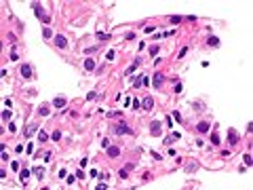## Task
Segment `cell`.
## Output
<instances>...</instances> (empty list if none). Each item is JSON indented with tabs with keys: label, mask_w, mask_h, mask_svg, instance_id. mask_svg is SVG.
Returning a JSON list of instances; mask_svg holds the SVG:
<instances>
[{
	"label": "cell",
	"mask_w": 253,
	"mask_h": 190,
	"mask_svg": "<svg viewBox=\"0 0 253 190\" xmlns=\"http://www.w3.org/2000/svg\"><path fill=\"white\" fill-rule=\"evenodd\" d=\"M32 8H34L36 17H38V19H40L42 23H51V17H49V15H47V13H44L42 8H40V4H38V2H32Z\"/></svg>",
	"instance_id": "cell-1"
},
{
	"label": "cell",
	"mask_w": 253,
	"mask_h": 190,
	"mask_svg": "<svg viewBox=\"0 0 253 190\" xmlns=\"http://www.w3.org/2000/svg\"><path fill=\"white\" fill-rule=\"evenodd\" d=\"M114 133H118V135H124V133H126V135H131V127L126 125L124 121H118V123L114 125Z\"/></svg>",
	"instance_id": "cell-2"
},
{
	"label": "cell",
	"mask_w": 253,
	"mask_h": 190,
	"mask_svg": "<svg viewBox=\"0 0 253 190\" xmlns=\"http://www.w3.org/2000/svg\"><path fill=\"white\" fill-rule=\"evenodd\" d=\"M53 42H55V47H57V49H66V47H68L66 36H61V34H57L55 38H53Z\"/></svg>",
	"instance_id": "cell-3"
},
{
	"label": "cell",
	"mask_w": 253,
	"mask_h": 190,
	"mask_svg": "<svg viewBox=\"0 0 253 190\" xmlns=\"http://www.w3.org/2000/svg\"><path fill=\"white\" fill-rule=\"evenodd\" d=\"M160 131H162L160 121H152V123H150V133H152V135H160Z\"/></svg>",
	"instance_id": "cell-4"
},
{
	"label": "cell",
	"mask_w": 253,
	"mask_h": 190,
	"mask_svg": "<svg viewBox=\"0 0 253 190\" xmlns=\"http://www.w3.org/2000/svg\"><path fill=\"white\" fill-rule=\"evenodd\" d=\"M141 108H143V110H152V108H154V97H143L141 99Z\"/></svg>",
	"instance_id": "cell-5"
},
{
	"label": "cell",
	"mask_w": 253,
	"mask_h": 190,
	"mask_svg": "<svg viewBox=\"0 0 253 190\" xmlns=\"http://www.w3.org/2000/svg\"><path fill=\"white\" fill-rule=\"evenodd\" d=\"M162 80H165V76H162L160 72H154V78H152V83H154V89H160Z\"/></svg>",
	"instance_id": "cell-6"
},
{
	"label": "cell",
	"mask_w": 253,
	"mask_h": 190,
	"mask_svg": "<svg viewBox=\"0 0 253 190\" xmlns=\"http://www.w3.org/2000/svg\"><path fill=\"white\" fill-rule=\"evenodd\" d=\"M238 140H240V137H238V133L234 131V129H228V142L232 144V146H234V144H238Z\"/></svg>",
	"instance_id": "cell-7"
},
{
	"label": "cell",
	"mask_w": 253,
	"mask_h": 190,
	"mask_svg": "<svg viewBox=\"0 0 253 190\" xmlns=\"http://www.w3.org/2000/svg\"><path fill=\"white\" fill-rule=\"evenodd\" d=\"M66 104H68V99H66V97H55V99H53V106H55L57 110L66 108Z\"/></svg>",
	"instance_id": "cell-8"
},
{
	"label": "cell",
	"mask_w": 253,
	"mask_h": 190,
	"mask_svg": "<svg viewBox=\"0 0 253 190\" xmlns=\"http://www.w3.org/2000/svg\"><path fill=\"white\" fill-rule=\"evenodd\" d=\"M139 63H141V57H137V59H135V61L131 63L129 68H126V74H129V76H133V74H135V70H137V66H139Z\"/></svg>",
	"instance_id": "cell-9"
},
{
	"label": "cell",
	"mask_w": 253,
	"mask_h": 190,
	"mask_svg": "<svg viewBox=\"0 0 253 190\" xmlns=\"http://www.w3.org/2000/svg\"><path fill=\"white\" fill-rule=\"evenodd\" d=\"M209 129H211V125L207 123V121H201V123L196 125V131H198V133H207Z\"/></svg>",
	"instance_id": "cell-10"
},
{
	"label": "cell",
	"mask_w": 253,
	"mask_h": 190,
	"mask_svg": "<svg viewBox=\"0 0 253 190\" xmlns=\"http://www.w3.org/2000/svg\"><path fill=\"white\" fill-rule=\"evenodd\" d=\"M108 156H110V158L120 156V148L118 146H108Z\"/></svg>",
	"instance_id": "cell-11"
},
{
	"label": "cell",
	"mask_w": 253,
	"mask_h": 190,
	"mask_svg": "<svg viewBox=\"0 0 253 190\" xmlns=\"http://www.w3.org/2000/svg\"><path fill=\"white\" fill-rule=\"evenodd\" d=\"M21 76L23 78H32V66L30 63H23L21 66Z\"/></svg>",
	"instance_id": "cell-12"
},
{
	"label": "cell",
	"mask_w": 253,
	"mask_h": 190,
	"mask_svg": "<svg viewBox=\"0 0 253 190\" xmlns=\"http://www.w3.org/2000/svg\"><path fill=\"white\" fill-rule=\"evenodd\" d=\"M141 85H148V78L143 76V74H141V76H137V78L133 80V87H135V89H139Z\"/></svg>",
	"instance_id": "cell-13"
},
{
	"label": "cell",
	"mask_w": 253,
	"mask_h": 190,
	"mask_svg": "<svg viewBox=\"0 0 253 190\" xmlns=\"http://www.w3.org/2000/svg\"><path fill=\"white\" fill-rule=\"evenodd\" d=\"M133 167H135L133 163H129V165H124V167H122V169L118 171V173H120V177H126V175H129V171H133Z\"/></svg>",
	"instance_id": "cell-14"
},
{
	"label": "cell",
	"mask_w": 253,
	"mask_h": 190,
	"mask_svg": "<svg viewBox=\"0 0 253 190\" xmlns=\"http://www.w3.org/2000/svg\"><path fill=\"white\" fill-rule=\"evenodd\" d=\"M85 70H87V72H93V70H95V59L87 57V59H85Z\"/></svg>",
	"instance_id": "cell-15"
},
{
	"label": "cell",
	"mask_w": 253,
	"mask_h": 190,
	"mask_svg": "<svg viewBox=\"0 0 253 190\" xmlns=\"http://www.w3.org/2000/svg\"><path fill=\"white\" fill-rule=\"evenodd\" d=\"M207 44H209V47H219V38L217 36H209V38H207Z\"/></svg>",
	"instance_id": "cell-16"
},
{
	"label": "cell",
	"mask_w": 253,
	"mask_h": 190,
	"mask_svg": "<svg viewBox=\"0 0 253 190\" xmlns=\"http://www.w3.org/2000/svg\"><path fill=\"white\" fill-rule=\"evenodd\" d=\"M36 131H38V125H36V123H34V125H30V129H28V131H25V137H30V135H34Z\"/></svg>",
	"instance_id": "cell-17"
},
{
	"label": "cell",
	"mask_w": 253,
	"mask_h": 190,
	"mask_svg": "<svg viewBox=\"0 0 253 190\" xmlns=\"http://www.w3.org/2000/svg\"><path fill=\"white\" fill-rule=\"evenodd\" d=\"M38 114H40V116H47V114H49V106H47V104H42V106L38 108Z\"/></svg>",
	"instance_id": "cell-18"
},
{
	"label": "cell",
	"mask_w": 253,
	"mask_h": 190,
	"mask_svg": "<svg viewBox=\"0 0 253 190\" xmlns=\"http://www.w3.org/2000/svg\"><path fill=\"white\" fill-rule=\"evenodd\" d=\"M219 142H222L219 135L217 133H211V144H213V146H219Z\"/></svg>",
	"instance_id": "cell-19"
},
{
	"label": "cell",
	"mask_w": 253,
	"mask_h": 190,
	"mask_svg": "<svg viewBox=\"0 0 253 190\" xmlns=\"http://www.w3.org/2000/svg\"><path fill=\"white\" fill-rule=\"evenodd\" d=\"M179 21H182V17H179V15H171L169 17V23H173V25H177Z\"/></svg>",
	"instance_id": "cell-20"
},
{
	"label": "cell",
	"mask_w": 253,
	"mask_h": 190,
	"mask_svg": "<svg viewBox=\"0 0 253 190\" xmlns=\"http://www.w3.org/2000/svg\"><path fill=\"white\" fill-rule=\"evenodd\" d=\"M19 177H21V182H25V179H28V177H30V171H28V169H23V171H21V175H19Z\"/></svg>",
	"instance_id": "cell-21"
},
{
	"label": "cell",
	"mask_w": 253,
	"mask_h": 190,
	"mask_svg": "<svg viewBox=\"0 0 253 190\" xmlns=\"http://www.w3.org/2000/svg\"><path fill=\"white\" fill-rule=\"evenodd\" d=\"M47 140H49V135L44 133V131H40V133H38V142H47Z\"/></svg>",
	"instance_id": "cell-22"
},
{
	"label": "cell",
	"mask_w": 253,
	"mask_h": 190,
	"mask_svg": "<svg viewBox=\"0 0 253 190\" xmlns=\"http://www.w3.org/2000/svg\"><path fill=\"white\" fill-rule=\"evenodd\" d=\"M51 140H55V142H59V140H61V131H53V135H51Z\"/></svg>",
	"instance_id": "cell-23"
},
{
	"label": "cell",
	"mask_w": 253,
	"mask_h": 190,
	"mask_svg": "<svg viewBox=\"0 0 253 190\" xmlns=\"http://www.w3.org/2000/svg\"><path fill=\"white\" fill-rule=\"evenodd\" d=\"M114 57H116V53H114V51H108V53H106V59H108V61H112Z\"/></svg>",
	"instance_id": "cell-24"
},
{
	"label": "cell",
	"mask_w": 253,
	"mask_h": 190,
	"mask_svg": "<svg viewBox=\"0 0 253 190\" xmlns=\"http://www.w3.org/2000/svg\"><path fill=\"white\" fill-rule=\"evenodd\" d=\"M186 55H188V47H184L182 51H179V55H177V57H179V59H184Z\"/></svg>",
	"instance_id": "cell-25"
},
{
	"label": "cell",
	"mask_w": 253,
	"mask_h": 190,
	"mask_svg": "<svg viewBox=\"0 0 253 190\" xmlns=\"http://www.w3.org/2000/svg\"><path fill=\"white\" fill-rule=\"evenodd\" d=\"M34 173L38 175V177H42V175H44V169H40V167H36V169H34Z\"/></svg>",
	"instance_id": "cell-26"
},
{
	"label": "cell",
	"mask_w": 253,
	"mask_h": 190,
	"mask_svg": "<svg viewBox=\"0 0 253 190\" xmlns=\"http://www.w3.org/2000/svg\"><path fill=\"white\" fill-rule=\"evenodd\" d=\"M8 118H11V110H4L2 112V121H8Z\"/></svg>",
	"instance_id": "cell-27"
},
{
	"label": "cell",
	"mask_w": 253,
	"mask_h": 190,
	"mask_svg": "<svg viewBox=\"0 0 253 190\" xmlns=\"http://www.w3.org/2000/svg\"><path fill=\"white\" fill-rule=\"evenodd\" d=\"M251 163H253V161H251V154H245V165L251 167Z\"/></svg>",
	"instance_id": "cell-28"
},
{
	"label": "cell",
	"mask_w": 253,
	"mask_h": 190,
	"mask_svg": "<svg viewBox=\"0 0 253 190\" xmlns=\"http://www.w3.org/2000/svg\"><path fill=\"white\" fill-rule=\"evenodd\" d=\"M182 91H184V87H182V83H177V85H175V93H182Z\"/></svg>",
	"instance_id": "cell-29"
},
{
	"label": "cell",
	"mask_w": 253,
	"mask_h": 190,
	"mask_svg": "<svg viewBox=\"0 0 253 190\" xmlns=\"http://www.w3.org/2000/svg\"><path fill=\"white\" fill-rule=\"evenodd\" d=\"M42 36H44V38H51L53 34H51V30H42Z\"/></svg>",
	"instance_id": "cell-30"
},
{
	"label": "cell",
	"mask_w": 253,
	"mask_h": 190,
	"mask_svg": "<svg viewBox=\"0 0 253 190\" xmlns=\"http://www.w3.org/2000/svg\"><path fill=\"white\" fill-rule=\"evenodd\" d=\"M97 36H99V40H108V38H110V36H108V34H101V32H99Z\"/></svg>",
	"instance_id": "cell-31"
},
{
	"label": "cell",
	"mask_w": 253,
	"mask_h": 190,
	"mask_svg": "<svg viewBox=\"0 0 253 190\" xmlns=\"http://www.w3.org/2000/svg\"><path fill=\"white\" fill-rule=\"evenodd\" d=\"M171 118H175V121H182V114H179V112H173V116H171Z\"/></svg>",
	"instance_id": "cell-32"
},
{
	"label": "cell",
	"mask_w": 253,
	"mask_h": 190,
	"mask_svg": "<svg viewBox=\"0 0 253 190\" xmlns=\"http://www.w3.org/2000/svg\"><path fill=\"white\" fill-rule=\"evenodd\" d=\"M150 53H152V55H156V53H158V47H156V44H154V47H150Z\"/></svg>",
	"instance_id": "cell-33"
},
{
	"label": "cell",
	"mask_w": 253,
	"mask_h": 190,
	"mask_svg": "<svg viewBox=\"0 0 253 190\" xmlns=\"http://www.w3.org/2000/svg\"><path fill=\"white\" fill-rule=\"evenodd\" d=\"M133 108H141V102H139V99H133Z\"/></svg>",
	"instance_id": "cell-34"
},
{
	"label": "cell",
	"mask_w": 253,
	"mask_h": 190,
	"mask_svg": "<svg viewBox=\"0 0 253 190\" xmlns=\"http://www.w3.org/2000/svg\"><path fill=\"white\" fill-rule=\"evenodd\" d=\"M95 190H106V182H101V184H97V188Z\"/></svg>",
	"instance_id": "cell-35"
}]
</instances>
